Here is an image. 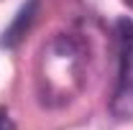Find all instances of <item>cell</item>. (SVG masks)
<instances>
[{
	"label": "cell",
	"mask_w": 133,
	"mask_h": 130,
	"mask_svg": "<svg viewBox=\"0 0 133 130\" xmlns=\"http://www.w3.org/2000/svg\"><path fill=\"white\" fill-rule=\"evenodd\" d=\"M84 51L72 36H54L41 49L38 59V95L46 105H66L82 89Z\"/></svg>",
	"instance_id": "6da1fadb"
},
{
	"label": "cell",
	"mask_w": 133,
	"mask_h": 130,
	"mask_svg": "<svg viewBox=\"0 0 133 130\" xmlns=\"http://www.w3.org/2000/svg\"><path fill=\"white\" fill-rule=\"evenodd\" d=\"M110 112L120 122L133 120V23L118 20V79L110 97Z\"/></svg>",
	"instance_id": "7a4b0ae2"
},
{
	"label": "cell",
	"mask_w": 133,
	"mask_h": 130,
	"mask_svg": "<svg viewBox=\"0 0 133 130\" xmlns=\"http://www.w3.org/2000/svg\"><path fill=\"white\" fill-rule=\"evenodd\" d=\"M36 13H38V0H28L26 5H21V10L16 13V18L10 20V26L3 31V46L16 49L18 44L23 41V36L31 31Z\"/></svg>",
	"instance_id": "3957f363"
},
{
	"label": "cell",
	"mask_w": 133,
	"mask_h": 130,
	"mask_svg": "<svg viewBox=\"0 0 133 130\" xmlns=\"http://www.w3.org/2000/svg\"><path fill=\"white\" fill-rule=\"evenodd\" d=\"M0 130H18L16 122H13V117H10V112L5 107H0Z\"/></svg>",
	"instance_id": "277c9868"
},
{
	"label": "cell",
	"mask_w": 133,
	"mask_h": 130,
	"mask_svg": "<svg viewBox=\"0 0 133 130\" xmlns=\"http://www.w3.org/2000/svg\"><path fill=\"white\" fill-rule=\"evenodd\" d=\"M128 3H133V0H128Z\"/></svg>",
	"instance_id": "5b68a950"
}]
</instances>
